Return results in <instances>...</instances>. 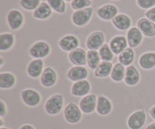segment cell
<instances>
[{
    "mask_svg": "<svg viewBox=\"0 0 155 129\" xmlns=\"http://www.w3.org/2000/svg\"><path fill=\"white\" fill-rule=\"evenodd\" d=\"M64 103V98L61 94L51 95L45 103V110L48 115L56 116L61 112Z\"/></svg>",
    "mask_w": 155,
    "mask_h": 129,
    "instance_id": "6da1fadb",
    "label": "cell"
},
{
    "mask_svg": "<svg viewBox=\"0 0 155 129\" xmlns=\"http://www.w3.org/2000/svg\"><path fill=\"white\" fill-rule=\"evenodd\" d=\"M51 47L45 41H38L30 46L29 54L33 59H43L49 55Z\"/></svg>",
    "mask_w": 155,
    "mask_h": 129,
    "instance_id": "7a4b0ae2",
    "label": "cell"
},
{
    "mask_svg": "<svg viewBox=\"0 0 155 129\" xmlns=\"http://www.w3.org/2000/svg\"><path fill=\"white\" fill-rule=\"evenodd\" d=\"M82 113L80 107L74 102H70L64 110V116L68 123L77 124L82 119Z\"/></svg>",
    "mask_w": 155,
    "mask_h": 129,
    "instance_id": "3957f363",
    "label": "cell"
},
{
    "mask_svg": "<svg viewBox=\"0 0 155 129\" xmlns=\"http://www.w3.org/2000/svg\"><path fill=\"white\" fill-rule=\"evenodd\" d=\"M92 15H93V8L92 7L75 11L71 17L72 23L77 27H84L90 21Z\"/></svg>",
    "mask_w": 155,
    "mask_h": 129,
    "instance_id": "277c9868",
    "label": "cell"
},
{
    "mask_svg": "<svg viewBox=\"0 0 155 129\" xmlns=\"http://www.w3.org/2000/svg\"><path fill=\"white\" fill-rule=\"evenodd\" d=\"M21 97L24 104L30 107H37L42 101L39 92L33 89H26L21 91Z\"/></svg>",
    "mask_w": 155,
    "mask_h": 129,
    "instance_id": "5b68a950",
    "label": "cell"
},
{
    "mask_svg": "<svg viewBox=\"0 0 155 129\" xmlns=\"http://www.w3.org/2000/svg\"><path fill=\"white\" fill-rule=\"evenodd\" d=\"M146 113L141 109L133 112L127 119V126L130 129H141L146 122Z\"/></svg>",
    "mask_w": 155,
    "mask_h": 129,
    "instance_id": "8992f818",
    "label": "cell"
},
{
    "mask_svg": "<svg viewBox=\"0 0 155 129\" xmlns=\"http://www.w3.org/2000/svg\"><path fill=\"white\" fill-rule=\"evenodd\" d=\"M6 21L11 30H18L21 29L24 24V16L21 11L18 9H12L8 13Z\"/></svg>",
    "mask_w": 155,
    "mask_h": 129,
    "instance_id": "52a82bcc",
    "label": "cell"
},
{
    "mask_svg": "<svg viewBox=\"0 0 155 129\" xmlns=\"http://www.w3.org/2000/svg\"><path fill=\"white\" fill-rule=\"evenodd\" d=\"M97 100L98 98L95 94H89L82 98L79 103V107L81 111L85 114H91L96 111Z\"/></svg>",
    "mask_w": 155,
    "mask_h": 129,
    "instance_id": "ba28073f",
    "label": "cell"
},
{
    "mask_svg": "<svg viewBox=\"0 0 155 129\" xmlns=\"http://www.w3.org/2000/svg\"><path fill=\"white\" fill-rule=\"evenodd\" d=\"M92 86L89 80L83 79L75 82L71 87V95L76 98H83L89 95Z\"/></svg>",
    "mask_w": 155,
    "mask_h": 129,
    "instance_id": "9c48e42d",
    "label": "cell"
},
{
    "mask_svg": "<svg viewBox=\"0 0 155 129\" xmlns=\"http://www.w3.org/2000/svg\"><path fill=\"white\" fill-rule=\"evenodd\" d=\"M105 36L101 31H95L91 33L86 39V47L89 50L98 51L104 44Z\"/></svg>",
    "mask_w": 155,
    "mask_h": 129,
    "instance_id": "30bf717a",
    "label": "cell"
},
{
    "mask_svg": "<svg viewBox=\"0 0 155 129\" xmlns=\"http://www.w3.org/2000/svg\"><path fill=\"white\" fill-rule=\"evenodd\" d=\"M80 40L76 36L72 34H68L63 36L58 41V46L63 51L66 52H71L76 48H79Z\"/></svg>",
    "mask_w": 155,
    "mask_h": 129,
    "instance_id": "8fae6325",
    "label": "cell"
},
{
    "mask_svg": "<svg viewBox=\"0 0 155 129\" xmlns=\"http://www.w3.org/2000/svg\"><path fill=\"white\" fill-rule=\"evenodd\" d=\"M97 15L103 21H112L118 15V8L112 4H106L101 6L97 10Z\"/></svg>",
    "mask_w": 155,
    "mask_h": 129,
    "instance_id": "7c38bea8",
    "label": "cell"
},
{
    "mask_svg": "<svg viewBox=\"0 0 155 129\" xmlns=\"http://www.w3.org/2000/svg\"><path fill=\"white\" fill-rule=\"evenodd\" d=\"M58 75L56 71L51 66H47L44 69L40 76V82L45 88H51L56 84Z\"/></svg>",
    "mask_w": 155,
    "mask_h": 129,
    "instance_id": "4fadbf2b",
    "label": "cell"
},
{
    "mask_svg": "<svg viewBox=\"0 0 155 129\" xmlns=\"http://www.w3.org/2000/svg\"><path fill=\"white\" fill-rule=\"evenodd\" d=\"M68 58L74 66H86L87 64V52L81 48H77L69 52Z\"/></svg>",
    "mask_w": 155,
    "mask_h": 129,
    "instance_id": "5bb4252c",
    "label": "cell"
},
{
    "mask_svg": "<svg viewBox=\"0 0 155 129\" xmlns=\"http://www.w3.org/2000/svg\"><path fill=\"white\" fill-rule=\"evenodd\" d=\"M88 76L89 72L84 66H74L70 68L67 73V77L68 79L74 82L86 79Z\"/></svg>",
    "mask_w": 155,
    "mask_h": 129,
    "instance_id": "9a60e30c",
    "label": "cell"
},
{
    "mask_svg": "<svg viewBox=\"0 0 155 129\" xmlns=\"http://www.w3.org/2000/svg\"><path fill=\"white\" fill-rule=\"evenodd\" d=\"M128 45L127 36L121 35L114 36L109 42V46L115 55H119L126 48H128Z\"/></svg>",
    "mask_w": 155,
    "mask_h": 129,
    "instance_id": "2e32d148",
    "label": "cell"
},
{
    "mask_svg": "<svg viewBox=\"0 0 155 129\" xmlns=\"http://www.w3.org/2000/svg\"><path fill=\"white\" fill-rule=\"evenodd\" d=\"M127 39L129 47L132 48H137L143 40V34L137 27H132L127 33Z\"/></svg>",
    "mask_w": 155,
    "mask_h": 129,
    "instance_id": "e0dca14e",
    "label": "cell"
},
{
    "mask_svg": "<svg viewBox=\"0 0 155 129\" xmlns=\"http://www.w3.org/2000/svg\"><path fill=\"white\" fill-rule=\"evenodd\" d=\"M44 69V62L42 59H33L27 66V73L32 79H38L41 76Z\"/></svg>",
    "mask_w": 155,
    "mask_h": 129,
    "instance_id": "ac0fdd59",
    "label": "cell"
},
{
    "mask_svg": "<svg viewBox=\"0 0 155 129\" xmlns=\"http://www.w3.org/2000/svg\"><path fill=\"white\" fill-rule=\"evenodd\" d=\"M113 109V105L109 98L104 95H100L97 100L96 112L100 116H107L110 114Z\"/></svg>",
    "mask_w": 155,
    "mask_h": 129,
    "instance_id": "d6986e66",
    "label": "cell"
},
{
    "mask_svg": "<svg viewBox=\"0 0 155 129\" xmlns=\"http://www.w3.org/2000/svg\"><path fill=\"white\" fill-rule=\"evenodd\" d=\"M136 27L139 29L143 36L146 37H154L155 36V23L143 18L138 21Z\"/></svg>",
    "mask_w": 155,
    "mask_h": 129,
    "instance_id": "ffe728a7",
    "label": "cell"
},
{
    "mask_svg": "<svg viewBox=\"0 0 155 129\" xmlns=\"http://www.w3.org/2000/svg\"><path fill=\"white\" fill-rule=\"evenodd\" d=\"M114 27L120 31H126L131 28L132 20L130 16L125 14H118L111 21Z\"/></svg>",
    "mask_w": 155,
    "mask_h": 129,
    "instance_id": "44dd1931",
    "label": "cell"
},
{
    "mask_svg": "<svg viewBox=\"0 0 155 129\" xmlns=\"http://www.w3.org/2000/svg\"><path fill=\"white\" fill-rule=\"evenodd\" d=\"M140 73L137 68L133 65L127 66L126 69L124 82L129 86H135L140 82Z\"/></svg>",
    "mask_w": 155,
    "mask_h": 129,
    "instance_id": "7402d4cb",
    "label": "cell"
},
{
    "mask_svg": "<svg viewBox=\"0 0 155 129\" xmlns=\"http://www.w3.org/2000/svg\"><path fill=\"white\" fill-rule=\"evenodd\" d=\"M139 64L142 69L150 70L155 67V51L145 52L139 57Z\"/></svg>",
    "mask_w": 155,
    "mask_h": 129,
    "instance_id": "603a6c76",
    "label": "cell"
},
{
    "mask_svg": "<svg viewBox=\"0 0 155 129\" xmlns=\"http://www.w3.org/2000/svg\"><path fill=\"white\" fill-rule=\"evenodd\" d=\"M52 9L47 2H42L40 3L37 8L33 12V16L35 19L46 20L51 16Z\"/></svg>",
    "mask_w": 155,
    "mask_h": 129,
    "instance_id": "cb8c5ba5",
    "label": "cell"
},
{
    "mask_svg": "<svg viewBox=\"0 0 155 129\" xmlns=\"http://www.w3.org/2000/svg\"><path fill=\"white\" fill-rule=\"evenodd\" d=\"M15 43V37L12 33H2L0 34V51L2 52L9 51Z\"/></svg>",
    "mask_w": 155,
    "mask_h": 129,
    "instance_id": "d4e9b609",
    "label": "cell"
},
{
    "mask_svg": "<svg viewBox=\"0 0 155 129\" xmlns=\"http://www.w3.org/2000/svg\"><path fill=\"white\" fill-rule=\"evenodd\" d=\"M113 66L111 62L101 61L94 70V76L97 78H107L110 76Z\"/></svg>",
    "mask_w": 155,
    "mask_h": 129,
    "instance_id": "484cf974",
    "label": "cell"
},
{
    "mask_svg": "<svg viewBox=\"0 0 155 129\" xmlns=\"http://www.w3.org/2000/svg\"><path fill=\"white\" fill-rule=\"evenodd\" d=\"M16 84V77L10 72H2L0 73V89H10Z\"/></svg>",
    "mask_w": 155,
    "mask_h": 129,
    "instance_id": "4316f807",
    "label": "cell"
},
{
    "mask_svg": "<svg viewBox=\"0 0 155 129\" xmlns=\"http://www.w3.org/2000/svg\"><path fill=\"white\" fill-rule=\"evenodd\" d=\"M135 60V52L133 48L128 47L126 48L123 52L118 55V60L119 63L124 65V66H131L132 63L134 62Z\"/></svg>",
    "mask_w": 155,
    "mask_h": 129,
    "instance_id": "83f0119b",
    "label": "cell"
},
{
    "mask_svg": "<svg viewBox=\"0 0 155 129\" xmlns=\"http://www.w3.org/2000/svg\"><path fill=\"white\" fill-rule=\"evenodd\" d=\"M126 74L125 66L120 63H117L114 65L112 69L111 73H110V79L115 82H120L124 80Z\"/></svg>",
    "mask_w": 155,
    "mask_h": 129,
    "instance_id": "f1b7e54d",
    "label": "cell"
},
{
    "mask_svg": "<svg viewBox=\"0 0 155 129\" xmlns=\"http://www.w3.org/2000/svg\"><path fill=\"white\" fill-rule=\"evenodd\" d=\"M101 62V57L98 51L89 50L87 51V65L89 69L95 70Z\"/></svg>",
    "mask_w": 155,
    "mask_h": 129,
    "instance_id": "f546056e",
    "label": "cell"
},
{
    "mask_svg": "<svg viewBox=\"0 0 155 129\" xmlns=\"http://www.w3.org/2000/svg\"><path fill=\"white\" fill-rule=\"evenodd\" d=\"M98 53H99L101 61L111 62L114 57V54L112 51L108 44L104 43L98 50Z\"/></svg>",
    "mask_w": 155,
    "mask_h": 129,
    "instance_id": "4dcf8cb0",
    "label": "cell"
},
{
    "mask_svg": "<svg viewBox=\"0 0 155 129\" xmlns=\"http://www.w3.org/2000/svg\"><path fill=\"white\" fill-rule=\"evenodd\" d=\"M47 2L51 9L57 13L64 14L66 11L67 5L64 0H47Z\"/></svg>",
    "mask_w": 155,
    "mask_h": 129,
    "instance_id": "1f68e13d",
    "label": "cell"
},
{
    "mask_svg": "<svg viewBox=\"0 0 155 129\" xmlns=\"http://www.w3.org/2000/svg\"><path fill=\"white\" fill-rule=\"evenodd\" d=\"M40 3V0H20L21 7L29 11H34Z\"/></svg>",
    "mask_w": 155,
    "mask_h": 129,
    "instance_id": "d6a6232c",
    "label": "cell"
},
{
    "mask_svg": "<svg viewBox=\"0 0 155 129\" xmlns=\"http://www.w3.org/2000/svg\"><path fill=\"white\" fill-rule=\"evenodd\" d=\"M92 3V0H74L71 2V5L74 11H77L91 7Z\"/></svg>",
    "mask_w": 155,
    "mask_h": 129,
    "instance_id": "836d02e7",
    "label": "cell"
},
{
    "mask_svg": "<svg viewBox=\"0 0 155 129\" xmlns=\"http://www.w3.org/2000/svg\"><path fill=\"white\" fill-rule=\"evenodd\" d=\"M138 6L142 9H148L155 6V0H136Z\"/></svg>",
    "mask_w": 155,
    "mask_h": 129,
    "instance_id": "e575fe53",
    "label": "cell"
},
{
    "mask_svg": "<svg viewBox=\"0 0 155 129\" xmlns=\"http://www.w3.org/2000/svg\"><path fill=\"white\" fill-rule=\"evenodd\" d=\"M145 18H148V20L151 21L152 22L155 23V6L151 8L148 9L145 12Z\"/></svg>",
    "mask_w": 155,
    "mask_h": 129,
    "instance_id": "d590c367",
    "label": "cell"
},
{
    "mask_svg": "<svg viewBox=\"0 0 155 129\" xmlns=\"http://www.w3.org/2000/svg\"><path fill=\"white\" fill-rule=\"evenodd\" d=\"M7 113V106L2 100L0 101V117H3Z\"/></svg>",
    "mask_w": 155,
    "mask_h": 129,
    "instance_id": "8d00e7d4",
    "label": "cell"
},
{
    "mask_svg": "<svg viewBox=\"0 0 155 129\" xmlns=\"http://www.w3.org/2000/svg\"><path fill=\"white\" fill-rule=\"evenodd\" d=\"M149 114L151 117L154 120H155V105L153 106L151 109L149 110Z\"/></svg>",
    "mask_w": 155,
    "mask_h": 129,
    "instance_id": "74e56055",
    "label": "cell"
},
{
    "mask_svg": "<svg viewBox=\"0 0 155 129\" xmlns=\"http://www.w3.org/2000/svg\"><path fill=\"white\" fill-rule=\"evenodd\" d=\"M19 129H35V128L33 125H29V124H25V125H23Z\"/></svg>",
    "mask_w": 155,
    "mask_h": 129,
    "instance_id": "f35d334b",
    "label": "cell"
},
{
    "mask_svg": "<svg viewBox=\"0 0 155 129\" xmlns=\"http://www.w3.org/2000/svg\"><path fill=\"white\" fill-rule=\"evenodd\" d=\"M146 129H155V122L149 124V125L146 127Z\"/></svg>",
    "mask_w": 155,
    "mask_h": 129,
    "instance_id": "ab89813d",
    "label": "cell"
},
{
    "mask_svg": "<svg viewBox=\"0 0 155 129\" xmlns=\"http://www.w3.org/2000/svg\"><path fill=\"white\" fill-rule=\"evenodd\" d=\"M4 63H5V59L3 57H0V66H2L3 65H4Z\"/></svg>",
    "mask_w": 155,
    "mask_h": 129,
    "instance_id": "60d3db41",
    "label": "cell"
},
{
    "mask_svg": "<svg viewBox=\"0 0 155 129\" xmlns=\"http://www.w3.org/2000/svg\"><path fill=\"white\" fill-rule=\"evenodd\" d=\"M3 124H4V122H3L2 117H0V128L3 127Z\"/></svg>",
    "mask_w": 155,
    "mask_h": 129,
    "instance_id": "b9f144b4",
    "label": "cell"
},
{
    "mask_svg": "<svg viewBox=\"0 0 155 129\" xmlns=\"http://www.w3.org/2000/svg\"><path fill=\"white\" fill-rule=\"evenodd\" d=\"M0 129H10L9 128H7V127H1Z\"/></svg>",
    "mask_w": 155,
    "mask_h": 129,
    "instance_id": "7bdbcfd3",
    "label": "cell"
},
{
    "mask_svg": "<svg viewBox=\"0 0 155 129\" xmlns=\"http://www.w3.org/2000/svg\"><path fill=\"white\" fill-rule=\"evenodd\" d=\"M64 1L65 2H73L74 0H64Z\"/></svg>",
    "mask_w": 155,
    "mask_h": 129,
    "instance_id": "ee69618b",
    "label": "cell"
}]
</instances>
